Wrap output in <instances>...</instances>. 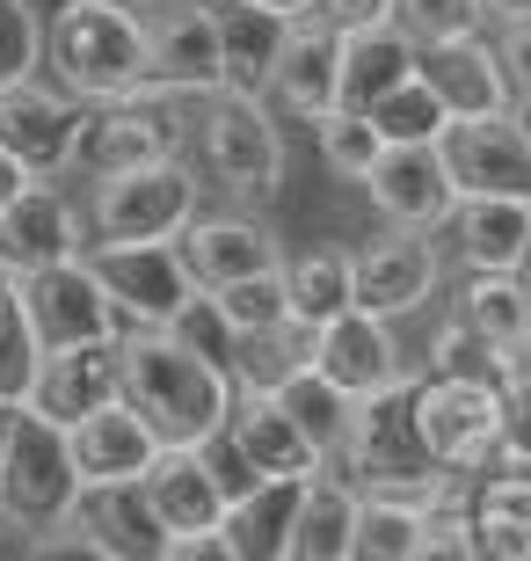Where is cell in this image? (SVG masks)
Segmentation results:
<instances>
[{"mask_svg":"<svg viewBox=\"0 0 531 561\" xmlns=\"http://www.w3.org/2000/svg\"><path fill=\"white\" fill-rule=\"evenodd\" d=\"M117 394L153 423L161 445H205L226 431L233 373L175 343L168 329H124L117 335Z\"/></svg>","mask_w":531,"mask_h":561,"instance_id":"1","label":"cell"},{"mask_svg":"<svg viewBox=\"0 0 531 561\" xmlns=\"http://www.w3.org/2000/svg\"><path fill=\"white\" fill-rule=\"evenodd\" d=\"M183 161L197 168L205 190H219L226 205L263 211L285 190V117L263 95L211 88V95H197V117L183 125Z\"/></svg>","mask_w":531,"mask_h":561,"instance_id":"2","label":"cell"},{"mask_svg":"<svg viewBox=\"0 0 531 561\" xmlns=\"http://www.w3.org/2000/svg\"><path fill=\"white\" fill-rule=\"evenodd\" d=\"M73 103H117L146 81V8L139 0H59L44 15V66Z\"/></svg>","mask_w":531,"mask_h":561,"instance_id":"3","label":"cell"},{"mask_svg":"<svg viewBox=\"0 0 531 561\" xmlns=\"http://www.w3.org/2000/svg\"><path fill=\"white\" fill-rule=\"evenodd\" d=\"M357 489H379V496H408V503H437L459 474H445L423 445V423H415V373L379 387V394H357L349 409V445L343 467Z\"/></svg>","mask_w":531,"mask_h":561,"instance_id":"4","label":"cell"},{"mask_svg":"<svg viewBox=\"0 0 531 561\" xmlns=\"http://www.w3.org/2000/svg\"><path fill=\"white\" fill-rule=\"evenodd\" d=\"M205 205V183L183 153L146 168H124L88 183V249H131V241H175V233L197 219Z\"/></svg>","mask_w":531,"mask_h":561,"instance_id":"5","label":"cell"},{"mask_svg":"<svg viewBox=\"0 0 531 561\" xmlns=\"http://www.w3.org/2000/svg\"><path fill=\"white\" fill-rule=\"evenodd\" d=\"M81 496V467L66 445V423L15 409V431L0 445V525L8 533H59Z\"/></svg>","mask_w":531,"mask_h":561,"instance_id":"6","label":"cell"},{"mask_svg":"<svg viewBox=\"0 0 531 561\" xmlns=\"http://www.w3.org/2000/svg\"><path fill=\"white\" fill-rule=\"evenodd\" d=\"M415 423L445 474H481L503 445V379L415 373Z\"/></svg>","mask_w":531,"mask_h":561,"instance_id":"7","label":"cell"},{"mask_svg":"<svg viewBox=\"0 0 531 561\" xmlns=\"http://www.w3.org/2000/svg\"><path fill=\"white\" fill-rule=\"evenodd\" d=\"M168 153H183V117H175V95H161V88H139V95L81 110L73 175H88V183L124 175V168H146V161H168Z\"/></svg>","mask_w":531,"mask_h":561,"instance_id":"8","label":"cell"},{"mask_svg":"<svg viewBox=\"0 0 531 561\" xmlns=\"http://www.w3.org/2000/svg\"><path fill=\"white\" fill-rule=\"evenodd\" d=\"M437 153L459 197H531V125L517 117V103L451 117L437 131Z\"/></svg>","mask_w":531,"mask_h":561,"instance_id":"9","label":"cell"},{"mask_svg":"<svg viewBox=\"0 0 531 561\" xmlns=\"http://www.w3.org/2000/svg\"><path fill=\"white\" fill-rule=\"evenodd\" d=\"M15 299L30 313V329H37L44 351H59V343H95V335H117V299H109L103 271H95V255H66V263H44V271L15 277Z\"/></svg>","mask_w":531,"mask_h":561,"instance_id":"10","label":"cell"},{"mask_svg":"<svg viewBox=\"0 0 531 561\" xmlns=\"http://www.w3.org/2000/svg\"><path fill=\"white\" fill-rule=\"evenodd\" d=\"M437 285H445V255L415 227H386L365 249H349V307L365 313H386V321L423 313L437 299Z\"/></svg>","mask_w":531,"mask_h":561,"instance_id":"11","label":"cell"},{"mask_svg":"<svg viewBox=\"0 0 531 561\" xmlns=\"http://www.w3.org/2000/svg\"><path fill=\"white\" fill-rule=\"evenodd\" d=\"M146 81L175 103H197V95L226 88L211 0H153L146 8Z\"/></svg>","mask_w":531,"mask_h":561,"instance_id":"12","label":"cell"},{"mask_svg":"<svg viewBox=\"0 0 531 561\" xmlns=\"http://www.w3.org/2000/svg\"><path fill=\"white\" fill-rule=\"evenodd\" d=\"M88 255H95V271H103L109 299H117L124 329H168L183 313V299L197 291L175 241H131V249H88Z\"/></svg>","mask_w":531,"mask_h":561,"instance_id":"13","label":"cell"},{"mask_svg":"<svg viewBox=\"0 0 531 561\" xmlns=\"http://www.w3.org/2000/svg\"><path fill=\"white\" fill-rule=\"evenodd\" d=\"M175 249H183L197 291H219L233 277H255V271H277L285 263L277 233H269V219L255 205H219V211L197 205V219L175 233Z\"/></svg>","mask_w":531,"mask_h":561,"instance_id":"14","label":"cell"},{"mask_svg":"<svg viewBox=\"0 0 531 561\" xmlns=\"http://www.w3.org/2000/svg\"><path fill=\"white\" fill-rule=\"evenodd\" d=\"M59 533L66 547H81L95 561H161V540H168L139 481H88Z\"/></svg>","mask_w":531,"mask_h":561,"instance_id":"15","label":"cell"},{"mask_svg":"<svg viewBox=\"0 0 531 561\" xmlns=\"http://www.w3.org/2000/svg\"><path fill=\"white\" fill-rule=\"evenodd\" d=\"M81 110L59 81H37V73H22V81L0 88V146L15 153L30 175H59L73 168V139H81Z\"/></svg>","mask_w":531,"mask_h":561,"instance_id":"16","label":"cell"},{"mask_svg":"<svg viewBox=\"0 0 531 561\" xmlns=\"http://www.w3.org/2000/svg\"><path fill=\"white\" fill-rule=\"evenodd\" d=\"M307 357L343 387L349 401L379 394V387H393V379H408V357H401V343H393V321L386 313H365V307H343V313H327L321 329H307Z\"/></svg>","mask_w":531,"mask_h":561,"instance_id":"17","label":"cell"},{"mask_svg":"<svg viewBox=\"0 0 531 561\" xmlns=\"http://www.w3.org/2000/svg\"><path fill=\"white\" fill-rule=\"evenodd\" d=\"M81 249H88L81 211L66 205V190L51 175H30L0 205V277H30V271L66 263V255H81Z\"/></svg>","mask_w":531,"mask_h":561,"instance_id":"18","label":"cell"},{"mask_svg":"<svg viewBox=\"0 0 531 561\" xmlns=\"http://www.w3.org/2000/svg\"><path fill=\"white\" fill-rule=\"evenodd\" d=\"M226 437H233V453L255 467V474H291V481H313L327 467L321 453H313L307 437H299V423L285 416V401L269 394L263 379L233 373V401H226Z\"/></svg>","mask_w":531,"mask_h":561,"instance_id":"19","label":"cell"},{"mask_svg":"<svg viewBox=\"0 0 531 561\" xmlns=\"http://www.w3.org/2000/svg\"><path fill=\"white\" fill-rule=\"evenodd\" d=\"M365 197L386 227H415V233H437L451 219V205H459L437 146H386L365 175Z\"/></svg>","mask_w":531,"mask_h":561,"instance_id":"20","label":"cell"},{"mask_svg":"<svg viewBox=\"0 0 531 561\" xmlns=\"http://www.w3.org/2000/svg\"><path fill=\"white\" fill-rule=\"evenodd\" d=\"M335 51H343V30L321 15H291L285 30V51L269 66V88L263 103L285 117V125H313L335 110Z\"/></svg>","mask_w":531,"mask_h":561,"instance_id":"21","label":"cell"},{"mask_svg":"<svg viewBox=\"0 0 531 561\" xmlns=\"http://www.w3.org/2000/svg\"><path fill=\"white\" fill-rule=\"evenodd\" d=\"M139 489L153 503L161 533H219V518H226V489H219V467H211L205 445H161L153 467L139 474Z\"/></svg>","mask_w":531,"mask_h":561,"instance_id":"22","label":"cell"},{"mask_svg":"<svg viewBox=\"0 0 531 561\" xmlns=\"http://www.w3.org/2000/svg\"><path fill=\"white\" fill-rule=\"evenodd\" d=\"M117 335H124V329H117ZM117 335L44 351L22 409H37V416H51V423H73V416H88V409H103V401L117 394Z\"/></svg>","mask_w":531,"mask_h":561,"instance_id":"23","label":"cell"},{"mask_svg":"<svg viewBox=\"0 0 531 561\" xmlns=\"http://www.w3.org/2000/svg\"><path fill=\"white\" fill-rule=\"evenodd\" d=\"M66 445H73L81 489H88V481H139L146 467H153V453H161L153 423H146L124 394H109L103 409H88V416L66 423Z\"/></svg>","mask_w":531,"mask_h":561,"instance_id":"24","label":"cell"},{"mask_svg":"<svg viewBox=\"0 0 531 561\" xmlns=\"http://www.w3.org/2000/svg\"><path fill=\"white\" fill-rule=\"evenodd\" d=\"M415 73L437 88V103H445L451 117H481V110L517 103L510 73H503V59H495V44L481 37V30H473V37H451V44H423V51H415Z\"/></svg>","mask_w":531,"mask_h":561,"instance_id":"25","label":"cell"},{"mask_svg":"<svg viewBox=\"0 0 531 561\" xmlns=\"http://www.w3.org/2000/svg\"><path fill=\"white\" fill-rule=\"evenodd\" d=\"M211 22H219L226 88L263 95V88H269V66H277V51H285L291 15H285V8H263V0H211Z\"/></svg>","mask_w":531,"mask_h":561,"instance_id":"26","label":"cell"},{"mask_svg":"<svg viewBox=\"0 0 531 561\" xmlns=\"http://www.w3.org/2000/svg\"><path fill=\"white\" fill-rule=\"evenodd\" d=\"M445 227L466 271H517L531 249V197H459Z\"/></svg>","mask_w":531,"mask_h":561,"instance_id":"27","label":"cell"},{"mask_svg":"<svg viewBox=\"0 0 531 561\" xmlns=\"http://www.w3.org/2000/svg\"><path fill=\"white\" fill-rule=\"evenodd\" d=\"M408 73H415V44L393 22L343 30V51H335V110H371L386 88L408 81Z\"/></svg>","mask_w":531,"mask_h":561,"instance_id":"28","label":"cell"},{"mask_svg":"<svg viewBox=\"0 0 531 561\" xmlns=\"http://www.w3.org/2000/svg\"><path fill=\"white\" fill-rule=\"evenodd\" d=\"M269 394L285 401V416L299 423V437H307L313 453L327 459V467H343V445H349V409H357V401L343 394V387H335V379L321 373V365H313V357H291L285 373L277 379H263Z\"/></svg>","mask_w":531,"mask_h":561,"instance_id":"29","label":"cell"},{"mask_svg":"<svg viewBox=\"0 0 531 561\" xmlns=\"http://www.w3.org/2000/svg\"><path fill=\"white\" fill-rule=\"evenodd\" d=\"M357 481L321 467V474L299 489V511H291V540L285 561H349V533H357Z\"/></svg>","mask_w":531,"mask_h":561,"instance_id":"30","label":"cell"},{"mask_svg":"<svg viewBox=\"0 0 531 561\" xmlns=\"http://www.w3.org/2000/svg\"><path fill=\"white\" fill-rule=\"evenodd\" d=\"M299 489L307 481L291 474H263L247 481L241 496H226V547H233V561H285V540H291V511H299Z\"/></svg>","mask_w":531,"mask_h":561,"instance_id":"31","label":"cell"},{"mask_svg":"<svg viewBox=\"0 0 531 561\" xmlns=\"http://www.w3.org/2000/svg\"><path fill=\"white\" fill-rule=\"evenodd\" d=\"M459 321H466L481 343L510 351L517 335H524V321H531L524 277L517 271H466V285H459Z\"/></svg>","mask_w":531,"mask_h":561,"instance_id":"32","label":"cell"},{"mask_svg":"<svg viewBox=\"0 0 531 561\" xmlns=\"http://www.w3.org/2000/svg\"><path fill=\"white\" fill-rule=\"evenodd\" d=\"M349 307V249H307L285 263V321L321 329L327 313Z\"/></svg>","mask_w":531,"mask_h":561,"instance_id":"33","label":"cell"},{"mask_svg":"<svg viewBox=\"0 0 531 561\" xmlns=\"http://www.w3.org/2000/svg\"><path fill=\"white\" fill-rule=\"evenodd\" d=\"M349 561H423V503L365 489V496H357Z\"/></svg>","mask_w":531,"mask_h":561,"instance_id":"34","label":"cell"},{"mask_svg":"<svg viewBox=\"0 0 531 561\" xmlns=\"http://www.w3.org/2000/svg\"><path fill=\"white\" fill-rule=\"evenodd\" d=\"M365 117L379 125V139H386V146H437V131L451 125V110L437 103V88H429L423 73H408L401 88H386Z\"/></svg>","mask_w":531,"mask_h":561,"instance_id":"35","label":"cell"},{"mask_svg":"<svg viewBox=\"0 0 531 561\" xmlns=\"http://www.w3.org/2000/svg\"><path fill=\"white\" fill-rule=\"evenodd\" d=\"M313 146H321V168L335 175V183H365L371 161L386 153V139H379V125H371L365 110H327V117H313Z\"/></svg>","mask_w":531,"mask_h":561,"instance_id":"36","label":"cell"},{"mask_svg":"<svg viewBox=\"0 0 531 561\" xmlns=\"http://www.w3.org/2000/svg\"><path fill=\"white\" fill-rule=\"evenodd\" d=\"M168 335H175V343H189L197 357H211L219 373H241V365H247L241 329H233V321L219 313V299H211V291H189V299H183V313L168 321Z\"/></svg>","mask_w":531,"mask_h":561,"instance_id":"37","label":"cell"},{"mask_svg":"<svg viewBox=\"0 0 531 561\" xmlns=\"http://www.w3.org/2000/svg\"><path fill=\"white\" fill-rule=\"evenodd\" d=\"M211 299H219V313L241 329V343L285 329V263H277V271H255V277H233V285H219Z\"/></svg>","mask_w":531,"mask_h":561,"instance_id":"38","label":"cell"},{"mask_svg":"<svg viewBox=\"0 0 531 561\" xmlns=\"http://www.w3.org/2000/svg\"><path fill=\"white\" fill-rule=\"evenodd\" d=\"M393 30L423 51V44H451V37H473V30H488V8L481 0H393Z\"/></svg>","mask_w":531,"mask_h":561,"instance_id":"39","label":"cell"},{"mask_svg":"<svg viewBox=\"0 0 531 561\" xmlns=\"http://www.w3.org/2000/svg\"><path fill=\"white\" fill-rule=\"evenodd\" d=\"M37 357H44V343H37V329H30V313H22L15 285H8V299H0V401H15V409L30 401Z\"/></svg>","mask_w":531,"mask_h":561,"instance_id":"40","label":"cell"},{"mask_svg":"<svg viewBox=\"0 0 531 561\" xmlns=\"http://www.w3.org/2000/svg\"><path fill=\"white\" fill-rule=\"evenodd\" d=\"M429 373H466V379H510L503 373V351L495 343H481V335L451 313L445 329L429 335Z\"/></svg>","mask_w":531,"mask_h":561,"instance_id":"41","label":"cell"},{"mask_svg":"<svg viewBox=\"0 0 531 561\" xmlns=\"http://www.w3.org/2000/svg\"><path fill=\"white\" fill-rule=\"evenodd\" d=\"M44 66V15L30 0H0V88Z\"/></svg>","mask_w":531,"mask_h":561,"instance_id":"42","label":"cell"},{"mask_svg":"<svg viewBox=\"0 0 531 561\" xmlns=\"http://www.w3.org/2000/svg\"><path fill=\"white\" fill-rule=\"evenodd\" d=\"M495 59H503V73H510L517 95H531V15H510V22H503V37H495Z\"/></svg>","mask_w":531,"mask_h":561,"instance_id":"43","label":"cell"},{"mask_svg":"<svg viewBox=\"0 0 531 561\" xmlns=\"http://www.w3.org/2000/svg\"><path fill=\"white\" fill-rule=\"evenodd\" d=\"M495 453L531 459V387L524 379H503V445H495Z\"/></svg>","mask_w":531,"mask_h":561,"instance_id":"44","label":"cell"},{"mask_svg":"<svg viewBox=\"0 0 531 561\" xmlns=\"http://www.w3.org/2000/svg\"><path fill=\"white\" fill-rule=\"evenodd\" d=\"M307 15L335 22V30H365V22H386L393 15V0H313Z\"/></svg>","mask_w":531,"mask_h":561,"instance_id":"45","label":"cell"},{"mask_svg":"<svg viewBox=\"0 0 531 561\" xmlns=\"http://www.w3.org/2000/svg\"><path fill=\"white\" fill-rule=\"evenodd\" d=\"M161 561H233V547H226V533H168Z\"/></svg>","mask_w":531,"mask_h":561,"instance_id":"46","label":"cell"},{"mask_svg":"<svg viewBox=\"0 0 531 561\" xmlns=\"http://www.w3.org/2000/svg\"><path fill=\"white\" fill-rule=\"evenodd\" d=\"M503 373H510V379H524V387H531V321H524V335H517L510 351H503Z\"/></svg>","mask_w":531,"mask_h":561,"instance_id":"47","label":"cell"},{"mask_svg":"<svg viewBox=\"0 0 531 561\" xmlns=\"http://www.w3.org/2000/svg\"><path fill=\"white\" fill-rule=\"evenodd\" d=\"M22 183H30V168H22L15 153H8V146H0V205H8V197H15Z\"/></svg>","mask_w":531,"mask_h":561,"instance_id":"48","label":"cell"},{"mask_svg":"<svg viewBox=\"0 0 531 561\" xmlns=\"http://www.w3.org/2000/svg\"><path fill=\"white\" fill-rule=\"evenodd\" d=\"M481 8H488L495 22H510V15H531V0H481Z\"/></svg>","mask_w":531,"mask_h":561,"instance_id":"49","label":"cell"},{"mask_svg":"<svg viewBox=\"0 0 531 561\" xmlns=\"http://www.w3.org/2000/svg\"><path fill=\"white\" fill-rule=\"evenodd\" d=\"M8 431H15V401H0V445H8Z\"/></svg>","mask_w":531,"mask_h":561,"instance_id":"50","label":"cell"},{"mask_svg":"<svg viewBox=\"0 0 531 561\" xmlns=\"http://www.w3.org/2000/svg\"><path fill=\"white\" fill-rule=\"evenodd\" d=\"M263 8H285V15H307L313 0H263Z\"/></svg>","mask_w":531,"mask_h":561,"instance_id":"51","label":"cell"},{"mask_svg":"<svg viewBox=\"0 0 531 561\" xmlns=\"http://www.w3.org/2000/svg\"><path fill=\"white\" fill-rule=\"evenodd\" d=\"M517 277H524V291H531V249H524V263H517Z\"/></svg>","mask_w":531,"mask_h":561,"instance_id":"52","label":"cell"},{"mask_svg":"<svg viewBox=\"0 0 531 561\" xmlns=\"http://www.w3.org/2000/svg\"><path fill=\"white\" fill-rule=\"evenodd\" d=\"M517 117H524V125H531V95H517Z\"/></svg>","mask_w":531,"mask_h":561,"instance_id":"53","label":"cell"},{"mask_svg":"<svg viewBox=\"0 0 531 561\" xmlns=\"http://www.w3.org/2000/svg\"><path fill=\"white\" fill-rule=\"evenodd\" d=\"M8 285H15V277H0V299H8Z\"/></svg>","mask_w":531,"mask_h":561,"instance_id":"54","label":"cell"},{"mask_svg":"<svg viewBox=\"0 0 531 561\" xmlns=\"http://www.w3.org/2000/svg\"><path fill=\"white\" fill-rule=\"evenodd\" d=\"M139 8H153V0H139Z\"/></svg>","mask_w":531,"mask_h":561,"instance_id":"55","label":"cell"}]
</instances>
